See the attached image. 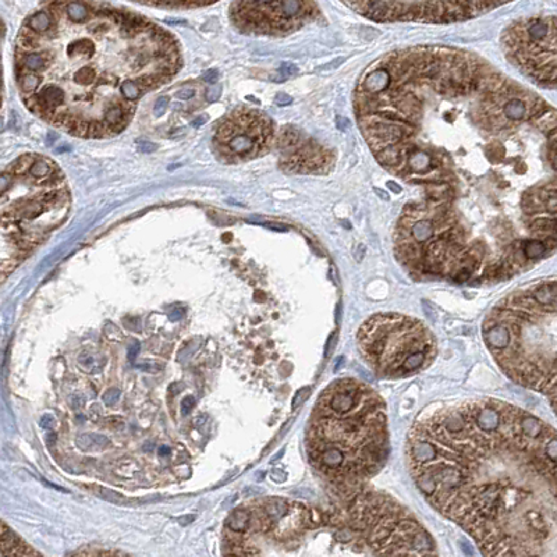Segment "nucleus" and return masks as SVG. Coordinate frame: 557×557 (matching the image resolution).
Masks as SVG:
<instances>
[{"label":"nucleus","mask_w":557,"mask_h":557,"mask_svg":"<svg viewBox=\"0 0 557 557\" xmlns=\"http://www.w3.org/2000/svg\"><path fill=\"white\" fill-rule=\"evenodd\" d=\"M505 59L532 83L557 89V17L513 22L501 35Z\"/></svg>","instance_id":"6e6552de"},{"label":"nucleus","mask_w":557,"mask_h":557,"mask_svg":"<svg viewBox=\"0 0 557 557\" xmlns=\"http://www.w3.org/2000/svg\"><path fill=\"white\" fill-rule=\"evenodd\" d=\"M53 423H55V418H53L52 415H45V417H42V419H41V426H42V428L50 429L53 426Z\"/></svg>","instance_id":"5701e85b"},{"label":"nucleus","mask_w":557,"mask_h":557,"mask_svg":"<svg viewBox=\"0 0 557 557\" xmlns=\"http://www.w3.org/2000/svg\"><path fill=\"white\" fill-rule=\"evenodd\" d=\"M226 525L230 531L237 532V534H244V532L249 531V528H251V513L244 510V509L233 511L227 518Z\"/></svg>","instance_id":"2eb2a0df"},{"label":"nucleus","mask_w":557,"mask_h":557,"mask_svg":"<svg viewBox=\"0 0 557 557\" xmlns=\"http://www.w3.org/2000/svg\"><path fill=\"white\" fill-rule=\"evenodd\" d=\"M195 520V516H187V517H183V518H179V522H181L183 525H187V524H190L191 521H194Z\"/></svg>","instance_id":"393cba45"},{"label":"nucleus","mask_w":557,"mask_h":557,"mask_svg":"<svg viewBox=\"0 0 557 557\" xmlns=\"http://www.w3.org/2000/svg\"><path fill=\"white\" fill-rule=\"evenodd\" d=\"M106 423H108L109 428H113V429H119L124 426V421L119 417L109 418V419H106Z\"/></svg>","instance_id":"4be33fe9"},{"label":"nucleus","mask_w":557,"mask_h":557,"mask_svg":"<svg viewBox=\"0 0 557 557\" xmlns=\"http://www.w3.org/2000/svg\"><path fill=\"white\" fill-rule=\"evenodd\" d=\"M134 2L165 9H192V7L213 5L219 0H134Z\"/></svg>","instance_id":"ddd939ff"},{"label":"nucleus","mask_w":557,"mask_h":557,"mask_svg":"<svg viewBox=\"0 0 557 557\" xmlns=\"http://www.w3.org/2000/svg\"><path fill=\"white\" fill-rule=\"evenodd\" d=\"M139 350H141V346H139L138 341H135V343H133V344L129 347V352H127V356H129L130 361H133V360H135V358L138 357Z\"/></svg>","instance_id":"412c9836"},{"label":"nucleus","mask_w":557,"mask_h":557,"mask_svg":"<svg viewBox=\"0 0 557 557\" xmlns=\"http://www.w3.org/2000/svg\"><path fill=\"white\" fill-rule=\"evenodd\" d=\"M75 443L84 451H96V450H104L110 446V440L104 435L83 434L81 436H78Z\"/></svg>","instance_id":"4468645a"},{"label":"nucleus","mask_w":557,"mask_h":557,"mask_svg":"<svg viewBox=\"0 0 557 557\" xmlns=\"http://www.w3.org/2000/svg\"><path fill=\"white\" fill-rule=\"evenodd\" d=\"M0 554L2 556H34L38 554L35 550H32L27 546L20 538L14 535L13 532L2 524V541H0Z\"/></svg>","instance_id":"f8f14e48"},{"label":"nucleus","mask_w":557,"mask_h":557,"mask_svg":"<svg viewBox=\"0 0 557 557\" xmlns=\"http://www.w3.org/2000/svg\"><path fill=\"white\" fill-rule=\"evenodd\" d=\"M308 396H310V387H304V389L298 390L297 394L294 396V398H293V410H295V408L298 407L301 402H304V400L308 397Z\"/></svg>","instance_id":"6ab92c4d"},{"label":"nucleus","mask_w":557,"mask_h":557,"mask_svg":"<svg viewBox=\"0 0 557 557\" xmlns=\"http://www.w3.org/2000/svg\"><path fill=\"white\" fill-rule=\"evenodd\" d=\"M14 50L27 109L81 138L121 133L139 100L183 66L170 32L100 0H45L22 22Z\"/></svg>","instance_id":"7ed1b4c3"},{"label":"nucleus","mask_w":557,"mask_h":557,"mask_svg":"<svg viewBox=\"0 0 557 557\" xmlns=\"http://www.w3.org/2000/svg\"><path fill=\"white\" fill-rule=\"evenodd\" d=\"M274 125L268 114L254 108H237L219 123L212 144L226 163H243L270 150Z\"/></svg>","instance_id":"1a4fd4ad"},{"label":"nucleus","mask_w":557,"mask_h":557,"mask_svg":"<svg viewBox=\"0 0 557 557\" xmlns=\"http://www.w3.org/2000/svg\"><path fill=\"white\" fill-rule=\"evenodd\" d=\"M91 489H93L92 492L96 496H99L100 499L109 501V503H123L124 497L121 495H119L117 492H113V490L105 489V488H100V486H91Z\"/></svg>","instance_id":"f3484780"},{"label":"nucleus","mask_w":557,"mask_h":557,"mask_svg":"<svg viewBox=\"0 0 557 557\" xmlns=\"http://www.w3.org/2000/svg\"><path fill=\"white\" fill-rule=\"evenodd\" d=\"M482 337L501 371L545 396L557 417V278L497 302L484 320Z\"/></svg>","instance_id":"39448f33"},{"label":"nucleus","mask_w":557,"mask_h":557,"mask_svg":"<svg viewBox=\"0 0 557 557\" xmlns=\"http://www.w3.org/2000/svg\"><path fill=\"white\" fill-rule=\"evenodd\" d=\"M318 16L315 0H236L230 9L234 27L251 35H287Z\"/></svg>","instance_id":"9d476101"},{"label":"nucleus","mask_w":557,"mask_h":557,"mask_svg":"<svg viewBox=\"0 0 557 557\" xmlns=\"http://www.w3.org/2000/svg\"><path fill=\"white\" fill-rule=\"evenodd\" d=\"M194 95V91L192 89H186V91H181V92H179V96L180 98H190V96H192Z\"/></svg>","instance_id":"a878e982"},{"label":"nucleus","mask_w":557,"mask_h":557,"mask_svg":"<svg viewBox=\"0 0 557 557\" xmlns=\"http://www.w3.org/2000/svg\"><path fill=\"white\" fill-rule=\"evenodd\" d=\"M78 362H80V365L83 368V371L91 372V373L96 372L100 366L104 365V362L102 364L99 362L98 357L91 356L89 352H83L80 356V358H78Z\"/></svg>","instance_id":"dca6fc26"},{"label":"nucleus","mask_w":557,"mask_h":557,"mask_svg":"<svg viewBox=\"0 0 557 557\" xmlns=\"http://www.w3.org/2000/svg\"><path fill=\"white\" fill-rule=\"evenodd\" d=\"M56 439H57V438H56V435H55V434H49V435H47V436H46V442H47V444H49V447H52L53 444L56 443Z\"/></svg>","instance_id":"bb28decb"},{"label":"nucleus","mask_w":557,"mask_h":557,"mask_svg":"<svg viewBox=\"0 0 557 557\" xmlns=\"http://www.w3.org/2000/svg\"><path fill=\"white\" fill-rule=\"evenodd\" d=\"M406 454L423 497L485 556L557 539V431L534 414L495 398L444 406L414 425Z\"/></svg>","instance_id":"f03ea898"},{"label":"nucleus","mask_w":557,"mask_h":557,"mask_svg":"<svg viewBox=\"0 0 557 557\" xmlns=\"http://www.w3.org/2000/svg\"><path fill=\"white\" fill-rule=\"evenodd\" d=\"M358 351L383 379L411 376L432 365L438 343L421 320L394 312L372 315L357 333Z\"/></svg>","instance_id":"0eeeda50"},{"label":"nucleus","mask_w":557,"mask_h":557,"mask_svg":"<svg viewBox=\"0 0 557 557\" xmlns=\"http://www.w3.org/2000/svg\"><path fill=\"white\" fill-rule=\"evenodd\" d=\"M0 188L2 272L7 276L66 220L71 195L60 167L36 154H26L7 166Z\"/></svg>","instance_id":"423d86ee"},{"label":"nucleus","mask_w":557,"mask_h":557,"mask_svg":"<svg viewBox=\"0 0 557 557\" xmlns=\"http://www.w3.org/2000/svg\"><path fill=\"white\" fill-rule=\"evenodd\" d=\"M307 446L311 461L339 495L362 489L389 455L386 406L381 394L352 377L331 383L314 410Z\"/></svg>","instance_id":"20e7f679"},{"label":"nucleus","mask_w":557,"mask_h":557,"mask_svg":"<svg viewBox=\"0 0 557 557\" xmlns=\"http://www.w3.org/2000/svg\"><path fill=\"white\" fill-rule=\"evenodd\" d=\"M216 78H217V72L213 70V71H209L205 74V77H204V80L205 81H208V83H215L216 81Z\"/></svg>","instance_id":"b1692460"},{"label":"nucleus","mask_w":557,"mask_h":557,"mask_svg":"<svg viewBox=\"0 0 557 557\" xmlns=\"http://www.w3.org/2000/svg\"><path fill=\"white\" fill-rule=\"evenodd\" d=\"M354 114L411 190L393 232L411 277L510 280L557 249V108L464 49H396L364 70Z\"/></svg>","instance_id":"f257e3e1"},{"label":"nucleus","mask_w":557,"mask_h":557,"mask_svg":"<svg viewBox=\"0 0 557 557\" xmlns=\"http://www.w3.org/2000/svg\"><path fill=\"white\" fill-rule=\"evenodd\" d=\"M170 453V449L167 447V446H162L159 449V454L160 455H166V454H169Z\"/></svg>","instance_id":"cd10ccee"},{"label":"nucleus","mask_w":557,"mask_h":557,"mask_svg":"<svg viewBox=\"0 0 557 557\" xmlns=\"http://www.w3.org/2000/svg\"><path fill=\"white\" fill-rule=\"evenodd\" d=\"M282 167L298 174H326L333 169L336 156L323 145L305 138L294 129H286L278 138Z\"/></svg>","instance_id":"9b49d317"},{"label":"nucleus","mask_w":557,"mask_h":557,"mask_svg":"<svg viewBox=\"0 0 557 557\" xmlns=\"http://www.w3.org/2000/svg\"><path fill=\"white\" fill-rule=\"evenodd\" d=\"M120 390L119 389H109L108 392L104 394V402L106 406H114L119 401Z\"/></svg>","instance_id":"a211bd4d"},{"label":"nucleus","mask_w":557,"mask_h":557,"mask_svg":"<svg viewBox=\"0 0 557 557\" xmlns=\"http://www.w3.org/2000/svg\"><path fill=\"white\" fill-rule=\"evenodd\" d=\"M194 406H195V398L192 397V396L186 397L183 401H181V414H183V415H187Z\"/></svg>","instance_id":"aec40b11"}]
</instances>
